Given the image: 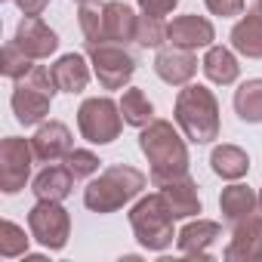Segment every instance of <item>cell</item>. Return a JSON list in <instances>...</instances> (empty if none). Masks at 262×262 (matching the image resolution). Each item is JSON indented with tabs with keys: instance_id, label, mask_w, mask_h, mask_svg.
I'll return each instance as SVG.
<instances>
[{
	"instance_id": "4316f807",
	"label": "cell",
	"mask_w": 262,
	"mask_h": 262,
	"mask_svg": "<svg viewBox=\"0 0 262 262\" xmlns=\"http://www.w3.org/2000/svg\"><path fill=\"white\" fill-rule=\"evenodd\" d=\"M28 234L25 228H19L16 222L4 219L0 222V256L4 259H16V256H28Z\"/></svg>"
},
{
	"instance_id": "836d02e7",
	"label": "cell",
	"mask_w": 262,
	"mask_h": 262,
	"mask_svg": "<svg viewBox=\"0 0 262 262\" xmlns=\"http://www.w3.org/2000/svg\"><path fill=\"white\" fill-rule=\"evenodd\" d=\"M256 10H262V0H259V4H256Z\"/></svg>"
},
{
	"instance_id": "7c38bea8",
	"label": "cell",
	"mask_w": 262,
	"mask_h": 262,
	"mask_svg": "<svg viewBox=\"0 0 262 262\" xmlns=\"http://www.w3.org/2000/svg\"><path fill=\"white\" fill-rule=\"evenodd\" d=\"M31 59H50L56 50H59V37H56V31L43 22V19H37V16H25L22 22H19V28H16V37H13Z\"/></svg>"
},
{
	"instance_id": "4dcf8cb0",
	"label": "cell",
	"mask_w": 262,
	"mask_h": 262,
	"mask_svg": "<svg viewBox=\"0 0 262 262\" xmlns=\"http://www.w3.org/2000/svg\"><path fill=\"white\" fill-rule=\"evenodd\" d=\"M204 4L213 16H222V19H231V16L244 13V0H204Z\"/></svg>"
},
{
	"instance_id": "6da1fadb",
	"label": "cell",
	"mask_w": 262,
	"mask_h": 262,
	"mask_svg": "<svg viewBox=\"0 0 262 262\" xmlns=\"http://www.w3.org/2000/svg\"><path fill=\"white\" fill-rule=\"evenodd\" d=\"M139 148L151 164V182L188 173V148L170 120H151L139 133Z\"/></svg>"
},
{
	"instance_id": "1f68e13d",
	"label": "cell",
	"mask_w": 262,
	"mask_h": 262,
	"mask_svg": "<svg viewBox=\"0 0 262 262\" xmlns=\"http://www.w3.org/2000/svg\"><path fill=\"white\" fill-rule=\"evenodd\" d=\"M176 4L179 0H139V10L142 13H148V16H170L173 10H176Z\"/></svg>"
},
{
	"instance_id": "f1b7e54d",
	"label": "cell",
	"mask_w": 262,
	"mask_h": 262,
	"mask_svg": "<svg viewBox=\"0 0 262 262\" xmlns=\"http://www.w3.org/2000/svg\"><path fill=\"white\" fill-rule=\"evenodd\" d=\"M167 40V22L161 16H142L139 19V31H136V43H142L145 50H161Z\"/></svg>"
},
{
	"instance_id": "83f0119b",
	"label": "cell",
	"mask_w": 262,
	"mask_h": 262,
	"mask_svg": "<svg viewBox=\"0 0 262 262\" xmlns=\"http://www.w3.org/2000/svg\"><path fill=\"white\" fill-rule=\"evenodd\" d=\"M31 68H34V59H31L16 40H10V43L4 47V59H0V71H4V77H10V80H22Z\"/></svg>"
},
{
	"instance_id": "44dd1931",
	"label": "cell",
	"mask_w": 262,
	"mask_h": 262,
	"mask_svg": "<svg viewBox=\"0 0 262 262\" xmlns=\"http://www.w3.org/2000/svg\"><path fill=\"white\" fill-rule=\"evenodd\" d=\"M256 207H259V194L247 185H228L219 194V210L228 222H241V219L253 216Z\"/></svg>"
},
{
	"instance_id": "ffe728a7",
	"label": "cell",
	"mask_w": 262,
	"mask_h": 262,
	"mask_svg": "<svg viewBox=\"0 0 262 262\" xmlns=\"http://www.w3.org/2000/svg\"><path fill=\"white\" fill-rule=\"evenodd\" d=\"M74 188V173L68 167H47L37 173L31 191L37 194V201H65Z\"/></svg>"
},
{
	"instance_id": "8fae6325",
	"label": "cell",
	"mask_w": 262,
	"mask_h": 262,
	"mask_svg": "<svg viewBox=\"0 0 262 262\" xmlns=\"http://www.w3.org/2000/svg\"><path fill=\"white\" fill-rule=\"evenodd\" d=\"M155 71L164 83L170 86H185L194 74H198V59L191 50H182V47H161L158 56H155Z\"/></svg>"
},
{
	"instance_id": "7a4b0ae2",
	"label": "cell",
	"mask_w": 262,
	"mask_h": 262,
	"mask_svg": "<svg viewBox=\"0 0 262 262\" xmlns=\"http://www.w3.org/2000/svg\"><path fill=\"white\" fill-rule=\"evenodd\" d=\"M176 123L194 145L219 139V102L213 90L201 83H185V90H179L176 96Z\"/></svg>"
},
{
	"instance_id": "d6a6232c",
	"label": "cell",
	"mask_w": 262,
	"mask_h": 262,
	"mask_svg": "<svg viewBox=\"0 0 262 262\" xmlns=\"http://www.w3.org/2000/svg\"><path fill=\"white\" fill-rule=\"evenodd\" d=\"M16 4H19V10H22L25 16H40V13L47 10L50 0H16Z\"/></svg>"
},
{
	"instance_id": "7402d4cb",
	"label": "cell",
	"mask_w": 262,
	"mask_h": 262,
	"mask_svg": "<svg viewBox=\"0 0 262 262\" xmlns=\"http://www.w3.org/2000/svg\"><path fill=\"white\" fill-rule=\"evenodd\" d=\"M204 74H207L213 83L228 86V83L237 80L241 65H237V59H234L231 50H225V47H210L207 56H204Z\"/></svg>"
},
{
	"instance_id": "f546056e",
	"label": "cell",
	"mask_w": 262,
	"mask_h": 262,
	"mask_svg": "<svg viewBox=\"0 0 262 262\" xmlns=\"http://www.w3.org/2000/svg\"><path fill=\"white\" fill-rule=\"evenodd\" d=\"M65 167L74 173V179H86L99 170V158L93 151H83V148H71L68 158H65Z\"/></svg>"
},
{
	"instance_id": "52a82bcc",
	"label": "cell",
	"mask_w": 262,
	"mask_h": 262,
	"mask_svg": "<svg viewBox=\"0 0 262 262\" xmlns=\"http://www.w3.org/2000/svg\"><path fill=\"white\" fill-rule=\"evenodd\" d=\"M31 237L47 250H62L71 234V216L62 207V201H37L28 213Z\"/></svg>"
},
{
	"instance_id": "277c9868",
	"label": "cell",
	"mask_w": 262,
	"mask_h": 262,
	"mask_svg": "<svg viewBox=\"0 0 262 262\" xmlns=\"http://www.w3.org/2000/svg\"><path fill=\"white\" fill-rule=\"evenodd\" d=\"M173 222H176V216H173V210H170V204H167V198L161 191L142 198L133 210H129V225H133L136 241L145 250H155V253H161V250H167L173 244V237H176Z\"/></svg>"
},
{
	"instance_id": "30bf717a",
	"label": "cell",
	"mask_w": 262,
	"mask_h": 262,
	"mask_svg": "<svg viewBox=\"0 0 262 262\" xmlns=\"http://www.w3.org/2000/svg\"><path fill=\"white\" fill-rule=\"evenodd\" d=\"M222 256L228 262H262V216H247L234 222L231 244Z\"/></svg>"
},
{
	"instance_id": "cb8c5ba5",
	"label": "cell",
	"mask_w": 262,
	"mask_h": 262,
	"mask_svg": "<svg viewBox=\"0 0 262 262\" xmlns=\"http://www.w3.org/2000/svg\"><path fill=\"white\" fill-rule=\"evenodd\" d=\"M234 111L247 123H262V77L244 80L234 90Z\"/></svg>"
},
{
	"instance_id": "603a6c76",
	"label": "cell",
	"mask_w": 262,
	"mask_h": 262,
	"mask_svg": "<svg viewBox=\"0 0 262 262\" xmlns=\"http://www.w3.org/2000/svg\"><path fill=\"white\" fill-rule=\"evenodd\" d=\"M210 167H213L216 176L234 182V179L247 176V170H250V158H247V151L237 148V145H216L213 155H210Z\"/></svg>"
},
{
	"instance_id": "ac0fdd59",
	"label": "cell",
	"mask_w": 262,
	"mask_h": 262,
	"mask_svg": "<svg viewBox=\"0 0 262 262\" xmlns=\"http://www.w3.org/2000/svg\"><path fill=\"white\" fill-rule=\"evenodd\" d=\"M231 47L247 59H262V10L247 13L231 28Z\"/></svg>"
},
{
	"instance_id": "9c48e42d",
	"label": "cell",
	"mask_w": 262,
	"mask_h": 262,
	"mask_svg": "<svg viewBox=\"0 0 262 262\" xmlns=\"http://www.w3.org/2000/svg\"><path fill=\"white\" fill-rule=\"evenodd\" d=\"M31 161H34L31 142H25L19 136H7L0 142V188L7 194H16L25 188V182L31 176Z\"/></svg>"
},
{
	"instance_id": "ba28073f",
	"label": "cell",
	"mask_w": 262,
	"mask_h": 262,
	"mask_svg": "<svg viewBox=\"0 0 262 262\" xmlns=\"http://www.w3.org/2000/svg\"><path fill=\"white\" fill-rule=\"evenodd\" d=\"M90 65L93 74L99 77V83L105 90H123L136 74V62L126 50H120L117 43H102L96 50H90Z\"/></svg>"
},
{
	"instance_id": "e0dca14e",
	"label": "cell",
	"mask_w": 262,
	"mask_h": 262,
	"mask_svg": "<svg viewBox=\"0 0 262 262\" xmlns=\"http://www.w3.org/2000/svg\"><path fill=\"white\" fill-rule=\"evenodd\" d=\"M102 19H105V43H129L136 40V31H139V16L129 10L120 0H108L105 10H102Z\"/></svg>"
},
{
	"instance_id": "484cf974",
	"label": "cell",
	"mask_w": 262,
	"mask_h": 262,
	"mask_svg": "<svg viewBox=\"0 0 262 262\" xmlns=\"http://www.w3.org/2000/svg\"><path fill=\"white\" fill-rule=\"evenodd\" d=\"M120 114H123V123L139 126V129L155 120V108H151L148 96H145L139 86H129V90L123 93V99H120Z\"/></svg>"
},
{
	"instance_id": "2e32d148",
	"label": "cell",
	"mask_w": 262,
	"mask_h": 262,
	"mask_svg": "<svg viewBox=\"0 0 262 262\" xmlns=\"http://www.w3.org/2000/svg\"><path fill=\"white\" fill-rule=\"evenodd\" d=\"M31 148H34V158L43 161V164H56V161L68 158V151H71V133H68V126L59 123V120L40 123V129L31 139Z\"/></svg>"
},
{
	"instance_id": "5b68a950",
	"label": "cell",
	"mask_w": 262,
	"mask_h": 262,
	"mask_svg": "<svg viewBox=\"0 0 262 262\" xmlns=\"http://www.w3.org/2000/svg\"><path fill=\"white\" fill-rule=\"evenodd\" d=\"M56 90H59V86H56L53 68L34 65L22 80H16V90H13V111H16V120H19L22 126L40 123V120L50 114V105H53Z\"/></svg>"
},
{
	"instance_id": "d4e9b609",
	"label": "cell",
	"mask_w": 262,
	"mask_h": 262,
	"mask_svg": "<svg viewBox=\"0 0 262 262\" xmlns=\"http://www.w3.org/2000/svg\"><path fill=\"white\" fill-rule=\"evenodd\" d=\"M102 10H105V4H96V0H83L80 10H77L86 50H96V47L105 43V19H102Z\"/></svg>"
},
{
	"instance_id": "e575fe53",
	"label": "cell",
	"mask_w": 262,
	"mask_h": 262,
	"mask_svg": "<svg viewBox=\"0 0 262 262\" xmlns=\"http://www.w3.org/2000/svg\"><path fill=\"white\" fill-rule=\"evenodd\" d=\"M259 207H262V191H259Z\"/></svg>"
},
{
	"instance_id": "d590c367",
	"label": "cell",
	"mask_w": 262,
	"mask_h": 262,
	"mask_svg": "<svg viewBox=\"0 0 262 262\" xmlns=\"http://www.w3.org/2000/svg\"><path fill=\"white\" fill-rule=\"evenodd\" d=\"M77 4H83V0H77Z\"/></svg>"
},
{
	"instance_id": "5bb4252c",
	"label": "cell",
	"mask_w": 262,
	"mask_h": 262,
	"mask_svg": "<svg viewBox=\"0 0 262 262\" xmlns=\"http://www.w3.org/2000/svg\"><path fill=\"white\" fill-rule=\"evenodd\" d=\"M161 188V194L167 198L170 210L176 219H185V216H198L201 213V198H198V185L188 173L182 176H170V179H161L155 182Z\"/></svg>"
},
{
	"instance_id": "9a60e30c",
	"label": "cell",
	"mask_w": 262,
	"mask_h": 262,
	"mask_svg": "<svg viewBox=\"0 0 262 262\" xmlns=\"http://www.w3.org/2000/svg\"><path fill=\"white\" fill-rule=\"evenodd\" d=\"M222 237V225L213 222V219H194L188 222L179 234H176V244H179V253L182 256H194V259H210V247Z\"/></svg>"
},
{
	"instance_id": "3957f363",
	"label": "cell",
	"mask_w": 262,
	"mask_h": 262,
	"mask_svg": "<svg viewBox=\"0 0 262 262\" xmlns=\"http://www.w3.org/2000/svg\"><path fill=\"white\" fill-rule=\"evenodd\" d=\"M145 173L126 164H114L108 170L99 173V179H93L83 191V204L93 213H114L123 204H129L136 194H142L145 188Z\"/></svg>"
},
{
	"instance_id": "8992f818",
	"label": "cell",
	"mask_w": 262,
	"mask_h": 262,
	"mask_svg": "<svg viewBox=\"0 0 262 262\" xmlns=\"http://www.w3.org/2000/svg\"><path fill=\"white\" fill-rule=\"evenodd\" d=\"M77 126H80V136L93 145H108L120 136V126H123V114H120V102H111L105 96L86 99L77 108Z\"/></svg>"
},
{
	"instance_id": "4fadbf2b",
	"label": "cell",
	"mask_w": 262,
	"mask_h": 262,
	"mask_svg": "<svg viewBox=\"0 0 262 262\" xmlns=\"http://www.w3.org/2000/svg\"><path fill=\"white\" fill-rule=\"evenodd\" d=\"M213 37H216V31L204 16H176L167 25V40L173 47H182V50H191V53L210 47Z\"/></svg>"
},
{
	"instance_id": "d6986e66",
	"label": "cell",
	"mask_w": 262,
	"mask_h": 262,
	"mask_svg": "<svg viewBox=\"0 0 262 262\" xmlns=\"http://www.w3.org/2000/svg\"><path fill=\"white\" fill-rule=\"evenodd\" d=\"M53 77L62 93H83L90 83V65L80 53H68L53 65Z\"/></svg>"
}]
</instances>
